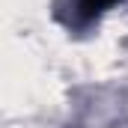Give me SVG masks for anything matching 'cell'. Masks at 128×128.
Segmentation results:
<instances>
[{
  "mask_svg": "<svg viewBox=\"0 0 128 128\" xmlns=\"http://www.w3.org/2000/svg\"><path fill=\"white\" fill-rule=\"evenodd\" d=\"M116 3H122V0H57L54 3V15L68 30H86L90 24H96Z\"/></svg>",
  "mask_w": 128,
  "mask_h": 128,
  "instance_id": "1",
  "label": "cell"
}]
</instances>
